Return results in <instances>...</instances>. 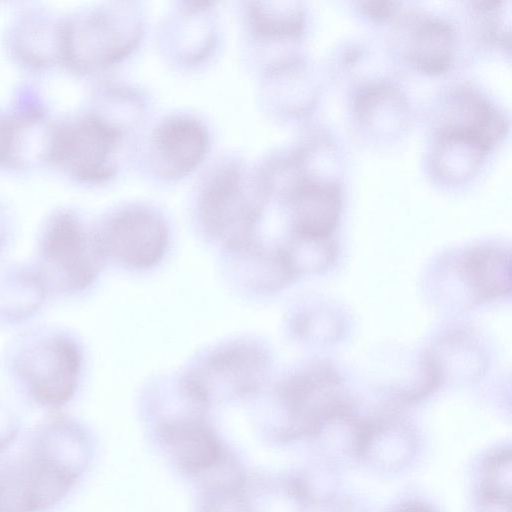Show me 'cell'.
I'll list each match as a JSON object with an SVG mask.
<instances>
[{
    "mask_svg": "<svg viewBox=\"0 0 512 512\" xmlns=\"http://www.w3.org/2000/svg\"><path fill=\"white\" fill-rule=\"evenodd\" d=\"M9 374L34 404L51 410L75 395L82 371V353L68 332L52 327L27 330L8 348Z\"/></svg>",
    "mask_w": 512,
    "mask_h": 512,
    "instance_id": "cell-1",
    "label": "cell"
},
{
    "mask_svg": "<svg viewBox=\"0 0 512 512\" xmlns=\"http://www.w3.org/2000/svg\"><path fill=\"white\" fill-rule=\"evenodd\" d=\"M105 261L97 231L89 230L76 215L61 212L39 237L34 268L48 296H72L96 281Z\"/></svg>",
    "mask_w": 512,
    "mask_h": 512,
    "instance_id": "cell-2",
    "label": "cell"
},
{
    "mask_svg": "<svg viewBox=\"0 0 512 512\" xmlns=\"http://www.w3.org/2000/svg\"><path fill=\"white\" fill-rule=\"evenodd\" d=\"M264 201V188L247 187L239 167L224 166L201 193V222L213 239L237 253L256 243L254 234Z\"/></svg>",
    "mask_w": 512,
    "mask_h": 512,
    "instance_id": "cell-3",
    "label": "cell"
},
{
    "mask_svg": "<svg viewBox=\"0 0 512 512\" xmlns=\"http://www.w3.org/2000/svg\"><path fill=\"white\" fill-rule=\"evenodd\" d=\"M278 396L288 418L287 432L316 436L333 419L351 413L342 379L327 363L313 364L284 380Z\"/></svg>",
    "mask_w": 512,
    "mask_h": 512,
    "instance_id": "cell-4",
    "label": "cell"
},
{
    "mask_svg": "<svg viewBox=\"0 0 512 512\" xmlns=\"http://www.w3.org/2000/svg\"><path fill=\"white\" fill-rule=\"evenodd\" d=\"M268 366L267 354L260 347L247 342L231 343L208 355L184 380V389L201 405L219 393L250 394L264 384Z\"/></svg>",
    "mask_w": 512,
    "mask_h": 512,
    "instance_id": "cell-5",
    "label": "cell"
},
{
    "mask_svg": "<svg viewBox=\"0 0 512 512\" xmlns=\"http://www.w3.org/2000/svg\"><path fill=\"white\" fill-rule=\"evenodd\" d=\"M120 140L119 128L99 117H86L53 136L49 158L79 179L103 180L115 170Z\"/></svg>",
    "mask_w": 512,
    "mask_h": 512,
    "instance_id": "cell-6",
    "label": "cell"
},
{
    "mask_svg": "<svg viewBox=\"0 0 512 512\" xmlns=\"http://www.w3.org/2000/svg\"><path fill=\"white\" fill-rule=\"evenodd\" d=\"M97 233L106 259L131 269L153 267L168 246V228L163 218L145 207L118 211Z\"/></svg>",
    "mask_w": 512,
    "mask_h": 512,
    "instance_id": "cell-7",
    "label": "cell"
},
{
    "mask_svg": "<svg viewBox=\"0 0 512 512\" xmlns=\"http://www.w3.org/2000/svg\"><path fill=\"white\" fill-rule=\"evenodd\" d=\"M22 450L46 473L72 488L91 457L86 429L74 418L58 413L33 428Z\"/></svg>",
    "mask_w": 512,
    "mask_h": 512,
    "instance_id": "cell-8",
    "label": "cell"
},
{
    "mask_svg": "<svg viewBox=\"0 0 512 512\" xmlns=\"http://www.w3.org/2000/svg\"><path fill=\"white\" fill-rule=\"evenodd\" d=\"M140 26L131 16L100 12L62 32L63 56L79 67L105 66L123 58L139 40Z\"/></svg>",
    "mask_w": 512,
    "mask_h": 512,
    "instance_id": "cell-9",
    "label": "cell"
},
{
    "mask_svg": "<svg viewBox=\"0 0 512 512\" xmlns=\"http://www.w3.org/2000/svg\"><path fill=\"white\" fill-rule=\"evenodd\" d=\"M70 491L40 469L23 450L0 454V512H45Z\"/></svg>",
    "mask_w": 512,
    "mask_h": 512,
    "instance_id": "cell-10",
    "label": "cell"
},
{
    "mask_svg": "<svg viewBox=\"0 0 512 512\" xmlns=\"http://www.w3.org/2000/svg\"><path fill=\"white\" fill-rule=\"evenodd\" d=\"M207 149L205 128L186 116L163 121L151 137L152 160L158 172L168 178L189 174L201 163Z\"/></svg>",
    "mask_w": 512,
    "mask_h": 512,
    "instance_id": "cell-11",
    "label": "cell"
},
{
    "mask_svg": "<svg viewBox=\"0 0 512 512\" xmlns=\"http://www.w3.org/2000/svg\"><path fill=\"white\" fill-rule=\"evenodd\" d=\"M415 445L413 432L394 417L363 420L356 457L377 470L397 471L410 461Z\"/></svg>",
    "mask_w": 512,
    "mask_h": 512,
    "instance_id": "cell-12",
    "label": "cell"
},
{
    "mask_svg": "<svg viewBox=\"0 0 512 512\" xmlns=\"http://www.w3.org/2000/svg\"><path fill=\"white\" fill-rule=\"evenodd\" d=\"M459 260L460 276L476 300H494L509 294V250L495 245H481L465 251Z\"/></svg>",
    "mask_w": 512,
    "mask_h": 512,
    "instance_id": "cell-13",
    "label": "cell"
},
{
    "mask_svg": "<svg viewBox=\"0 0 512 512\" xmlns=\"http://www.w3.org/2000/svg\"><path fill=\"white\" fill-rule=\"evenodd\" d=\"M47 298L46 287L34 266L14 264L0 270V324L25 321Z\"/></svg>",
    "mask_w": 512,
    "mask_h": 512,
    "instance_id": "cell-14",
    "label": "cell"
},
{
    "mask_svg": "<svg viewBox=\"0 0 512 512\" xmlns=\"http://www.w3.org/2000/svg\"><path fill=\"white\" fill-rule=\"evenodd\" d=\"M294 237L305 239L330 238L340 210L333 188L305 184L292 195Z\"/></svg>",
    "mask_w": 512,
    "mask_h": 512,
    "instance_id": "cell-15",
    "label": "cell"
},
{
    "mask_svg": "<svg viewBox=\"0 0 512 512\" xmlns=\"http://www.w3.org/2000/svg\"><path fill=\"white\" fill-rule=\"evenodd\" d=\"M161 434L177 463L190 472L206 470L220 459L219 442L202 422L196 420L166 422L162 426Z\"/></svg>",
    "mask_w": 512,
    "mask_h": 512,
    "instance_id": "cell-16",
    "label": "cell"
},
{
    "mask_svg": "<svg viewBox=\"0 0 512 512\" xmlns=\"http://www.w3.org/2000/svg\"><path fill=\"white\" fill-rule=\"evenodd\" d=\"M512 461L510 449H500L483 463L478 488L482 512H510Z\"/></svg>",
    "mask_w": 512,
    "mask_h": 512,
    "instance_id": "cell-17",
    "label": "cell"
},
{
    "mask_svg": "<svg viewBox=\"0 0 512 512\" xmlns=\"http://www.w3.org/2000/svg\"><path fill=\"white\" fill-rule=\"evenodd\" d=\"M249 17L255 33L261 38L293 35L301 26L296 10L269 8L267 3H253Z\"/></svg>",
    "mask_w": 512,
    "mask_h": 512,
    "instance_id": "cell-18",
    "label": "cell"
},
{
    "mask_svg": "<svg viewBox=\"0 0 512 512\" xmlns=\"http://www.w3.org/2000/svg\"><path fill=\"white\" fill-rule=\"evenodd\" d=\"M20 426L19 416L0 395V454L6 452L17 440Z\"/></svg>",
    "mask_w": 512,
    "mask_h": 512,
    "instance_id": "cell-19",
    "label": "cell"
},
{
    "mask_svg": "<svg viewBox=\"0 0 512 512\" xmlns=\"http://www.w3.org/2000/svg\"><path fill=\"white\" fill-rule=\"evenodd\" d=\"M392 512H434L430 507L419 502H409L403 504Z\"/></svg>",
    "mask_w": 512,
    "mask_h": 512,
    "instance_id": "cell-20",
    "label": "cell"
},
{
    "mask_svg": "<svg viewBox=\"0 0 512 512\" xmlns=\"http://www.w3.org/2000/svg\"><path fill=\"white\" fill-rule=\"evenodd\" d=\"M4 239H5V236L2 232V230H0V251L2 250V247L4 245Z\"/></svg>",
    "mask_w": 512,
    "mask_h": 512,
    "instance_id": "cell-21",
    "label": "cell"
}]
</instances>
